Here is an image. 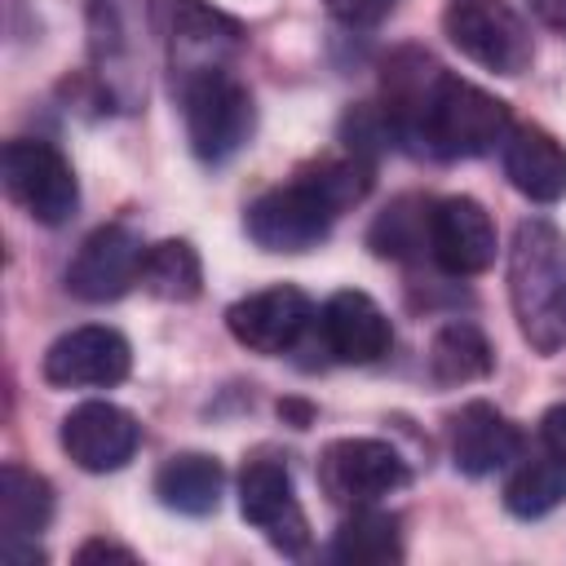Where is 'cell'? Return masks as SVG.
<instances>
[{
    "mask_svg": "<svg viewBox=\"0 0 566 566\" xmlns=\"http://www.w3.org/2000/svg\"><path fill=\"white\" fill-rule=\"evenodd\" d=\"M491 367H495L491 340L473 323H447L429 345V376L438 385H469L491 376Z\"/></svg>",
    "mask_w": 566,
    "mask_h": 566,
    "instance_id": "cell-21",
    "label": "cell"
},
{
    "mask_svg": "<svg viewBox=\"0 0 566 566\" xmlns=\"http://www.w3.org/2000/svg\"><path fill=\"white\" fill-rule=\"evenodd\" d=\"M509 301L517 332L535 354L566 349V234L548 221H522L509 248Z\"/></svg>",
    "mask_w": 566,
    "mask_h": 566,
    "instance_id": "cell-1",
    "label": "cell"
},
{
    "mask_svg": "<svg viewBox=\"0 0 566 566\" xmlns=\"http://www.w3.org/2000/svg\"><path fill=\"white\" fill-rule=\"evenodd\" d=\"M411 478L407 460L380 438H336L318 455V486L332 504H376L402 491Z\"/></svg>",
    "mask_w": 566,
    "mask_h": 566,
    "instance_id": "cell-7",
    "label": "cell"
},
{
    "mask_svg": "<svg viewBox=\"0 0 566 566\" xmlns=\"http://www.w3.org/2000/svg\"><path fill=\"white\" fill-rule=\"evenodd\" d=\"M557 504H566V460L548 455H531L513 469V478L504 482V509L513 517H544Z\"/></svg>",
    "mask_w": 566,
    "mask_h": 566,
    "instance_id": "cell-23",
    "label": "cell"
},
{
    "mask_svg": "<svg viewBox=\"0 0 566 566\" xmlns=\"http://www.w3.org/2000/svg\"><path fill=\"white\" fill-rule=\"evenodd\" d=\"M75 562L80 566H88V562H137V553L124 548V544H111V539H88V544L75 548Z\"/></svg>",
    "mask_w": 566,
    "mask_h": 566,
    "instance_id": "cell-27",
    "label": "cell"
},
{
    "mask_svg": "<svg viewBox=\"0 0 566 566\" xmlns=\"http://www.w3.org/2000/svg\"><path fill=\"white\" fill-rule=\"evenodd\" d=\"M332 557L354 566H389L402 562V522L376 504H358L332 535Z\"/></svg>",
    "mask_w": 566,
    "mask_h": 566,
    "instance_id": "cell-19",
    "label": "cell"
},
{
    "mask_svg": "<svg viewBox=\"0 0 566 566\" xmlns=\"http://www.w3.org/2000/svg\"><path fill=\"white\" fill-rule=\"evenodd\" d=\"M142 239L128 226H97L71 256L66 265V287L71 296L102 305V301H119L133 283H142Z\"/></svg>",
    "mask_w": 566,
    "mask_h": 566,
    "instance_id": "cell-10",
    "label": "cell"
},
{
    "mask_svg": "<svg viewBox=\"0 0 566 566\" xmlns=\"http://www.w3.org/2000/svg\"><path fill=\"white\" fill-rule=\"evenodd\" d=\"M531 4L539 9V18H544V22L566 27V0H531Z\"/></svg>",
    "mask_w": 566,
    "mask_h": 566,
    "instance_id": "cell-28",
    "label": "cell"
},
{
    "mask_svg": "<svg viewBox=\"0 0 566 566\" xmlns=\"http://www.w3.org/2000/svg\"><path fill=\"white\" fill-rule=\"evenodd\" d=\"M142 424L115 402H80L62 416V451L84 473H115L137 455Z\"/></svg>",
    "mask_w": 566,
    "mask_h": 566,
    "instance_id": "cell-11",
    "label": "cell"
},
{
    "mask_svg": "<svg viewBox=\"0 0 566 566\" xmlns=\"http://www.w3.org/2000/svg\"><path fill=\"white\" fill-rule=\"evenodd\" d=\"M0 177L9 199L40 226H62L80 208V181L53 142H9L0 155Z\"/></svg>",
    "mask_w": 566,
    "mask_h": 566,
    "instance_id": "cell-5",
    "label": "cell"
},
{
    "mask_svg": "<svg viewBox=\"0 0 566 566\" xmlns=\"http://www.w3.org/2000/svg\"><path fill=\"white\" fill-rule=\"evenodd\" d=\"M539 438H544V447H548L557 460H566V402H557V407L544 411V420H539Z\"/></svg>",
    "mask_w": 566,
    "mask_h": 566,
    "instance_id": "cell-26",
    "label": "cell"
},
{
    "mask_svg": "<svg viewBox=\"0 0 566 566\" xmlns=\"http://www.w3.org/2000/svg\"><path fill=\"white\" fill-rule=\"evenodd\" d=\"M310 318H314L310 296L301 287H287V283L261 287V292H252L226 310L230 336L252 354H287L301 340V332L310 327Z\"/></svg>",
    "mask_w": 566,
    "mask_h": 566,
    "instance_id": "cell-13",
    "label": "cell"
},
{
    "mask_svg": "<svg viewBox=\"0 0 566 566\" xmlns=\"http://www.w3.org/2000/svg\"><path fill=\"white\" fill-rule=\"evenodd\" d=\"M447 438H451L455 469L469 473V478H486V473L504 469L509 460H517V451H522L517 424L504 411H495L491 402H482V398L478 402H464L451 416Z\"/></svg>",
    "mask_w": 566,
    "mask_h": 566,
    "instance_id": "cell-16",
    "label": "cell"
},
{
    "mask_svg": "<svg viewBox=\"0 0 566 566\" xmlns=\"http://www.w3.org/2000/svg\"><path fill=\"white\" fill-rule=\"evenodd\" d=\"M181 115L190 150L203 164H226L252 137V93L226 66L181 75Z\"/></svg>",
    "mask_w": 566,
    "mask_h": 566,
    "instance_id": "cell-3",
    "label": "cell"
},
{
    "mask_svg": "<svg viewBox=\"0 0 566 566\" xmlns=\"http://www.w3.org/2000/svg\"><path fill=\"white\" fill-rule=\"evenodd\" d=\"M504 177L535 203H557L566 199V146L539 128V124H513L504 146Z\"/></svg>",
    "mask_w": 566,
    "mask_h": 566,
    "instance_id": "cell-17",
    "label": "cell"
},
{
    "mask_svg": "<svg viewBox=\"0 0 566 566\" xmlns=\"http://www.w3.org/2000/svg\"><path fill=\"white\" fill-rule=\"evenodd\" d=\"M513 119H509V106L469 84V80H455V75H442V84L433 88L420 124H416V150H429V155H442V159H473V155H486L495 146H504Z\"/></svg>",
    "mask_w": 566,
    "mask_h": 566,
    "instance_id": "cell-2",
    "label": "cell"
},
{
    "mask_svg": "<svg viewBox=\"0 0 566 566\" xmlns=\"http://www.w3.org/2000/svg\"><path fill=\"white\" fill-rule=\"evenodd\" d=\"M323 9L345 27H376L398 9V0H323Z\"/></svg>",
    "mask_w": 566,
    "mask_h": 566,
    "instance_id": "cell-25",
    "label": "cell"
},
{
    "mask_svg": "<svg viewBox=\"0 0 566 566\" xmlns=\"http://www.w3.org/2000/svg\"><path fill=\"white\" fill-rule=\"evenodd\" d=\"M53 517V486L35 469L4 464L0 473V526L4 539H35Z\"/></svg>",
    "mask_w": 566,
    "mask_h": 566,
    "instance_id": "cell-20",
    "label": "cell"
},
{
    "mask_svg": "<svg viewBox=\"0 0 566 566\" xmlns=\"http://www.w3.org/2000/svg\"><path fill=\"white\" fill-rule=\"evenodd\" d=\"M429 256L455 279H473V274L491 270V261H495L491 212L469 195L438 199L429 212Z\"/></svg>",
    "mask_w": 566,
    "mask_h": 566,
    "instance_id": "cell-12",
    "label": "cell"
},
{
    "mask_svg": "<svg viewBox=\"0 0 566 566\" xmlns=\"http://www.w3.org/2000/svg\"><path fill=\"white\" fill-rule=\"evenodd\" d=\"M429 212H433V203H424V199H411V195L394 199L367 230L371 252L402 261V256H416L420 248H429Z\"/></svg>",
    "mask_w": 566,
    "mask_h": 566,
    "instance_id": "cell-24",
    "label": "cell"
},
{
    "mask_svg": "<svg viewBox=\"0 0 566 566\" xmlns=\"http://www.w3.org/2000/svg\"><path fill=\"white\" fill-rule=\"evenodd\" d=\"M221 486H226V469L203 455V451H181L168 455L155 473V495L164 509L186 513V517H203L221 504Z\"/></svg>",
    "mask_w": 566,
    "mask_h": 566,
    "instance_id": "cell-18",
    "label": "cell"
},
{
    "mask_svg": "<svg viewBox=\"0 0 566 566\" xmlns=\"http://www.w3.org/2000/svg\"><path fill=\"white\" fill-rule=\"evenodd\" d=\"M336 217L340 212L296 172V181L274 186L243 208V230L265 252H310L327 239Z\"/></svg>",
    "mask_w": 566,
    "mask_h": 566,
    "instance_id": "cell-6",
    "label": "cell"
},
{
    "mask_svg": "<svg viewBox=\"0 0 566 566\" xmlns=\"http://www.w3.org/2000/svg\"><path fill=\"white\" fill-rule=\"evenodd\" d=\"M318 332H323V345L332 358L358 363V367L385 358L394 345V327H389L385 310L367 292H354V287L327 296V305L318 314Z\"/></svg>",
    "mask_w": 566,
    "mask_h": 566,
    "instance_id": "cell-15",
    "label": "cell"
},
{
    "mask_svg": "<svg viewBox=\"0 0 566 566\" xmlns=\"http://www.w3.org/2000/svg\"><path fill=\"white\" fill-rule=\"evenodd\" d=\"M239 513L252 522L279 553H301L310 544V522L296 500L292 473L279 460H252L239 473Z\"/></svg>",
    "mask_w": 566,
    "mask_h": 566,
    "instance_id": "cell-9",
    "label": "cell"
},
{
    "mask_svg": "<svg viewBox=\"0 0 566 566\" xmlns=\"http://www.w3.org/2000/svg\"><path fill=\"white\" fill-rule=\"evenodd\" d=\"M442 31L469 62H478L495 75L531 71V57H535L531 27L522 22V13L509 0H447Z\"/></svg>",
    "mask_w": 566,
    "mask_h": 566,
    "instance_id": "cell-4",
    "label": "cell"
},
{
    "mask_svg": "<svg viewBox=\"0 0 566 566\" xmlns=\"http://www.w3.org/2000/svg\"><path fill=\"white\" fill-rule=\"evenodd\" d=\"M133 367V349L115 327H71L44 349V380L57 389H106L119 385Z\"/></svg>",
    "mask_w": 566,
    "mask_h": 566,
    "instance_id": "cell-8",
    "label": "cell"
},
{
    "mask_svg": "<svg viewBox=\"0 0 566 566\" xmlns=\"http://www.w3.org/2000/svg\"><path fill=\"white\" fill-rule=\"evenodd\" d=\"M155 22H159L172 57L181 62V75L221 66L243 44V27L203 0H159Z\"/></svg>",
    "mask_w": 566,
    "mask_h": 566,
    "instance_id": "cell-14",
    "label": "cell"
},
{
    "mask_svg": "<svg viewBox=\"0 0 566 566\" xmlns=\"http://www.w3.org/2000/svg\"><path fill=\"white\" fill-rule=\"evenodd\" d=\"M142 287L159 301H195L203 292L199 252L186 239H159L142 256Z\"/></svg>",
    "mask_w": 566,
    "mask_h": 566,
    "instance_id": "cell-22",
    "label": "cell"
}]
</instances>
